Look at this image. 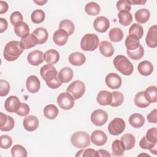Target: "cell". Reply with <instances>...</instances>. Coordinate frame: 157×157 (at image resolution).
<instances>
[{
	"label": "cell",
	"instance_id": "obj_1",
	"mask_svg": "<svg viewBox=\"0 0 157 157\" xmlns=\"http://www.w3.org/2000/svg\"><path fill=\"white\" fill-rule=\"evenodd\" d=\"M40 74L45 81L46 85L52 89H56L61 86L62 82L58 78L56 68L50 64H45L40 69Z\"/></svg>",
	"mask_w": 157,
	"mask_h": 157
},
{
	"label": "cell",
	"instance_id": "obj_2",
	"mask_svg": "<svg viewBox=\"0 0 157 157\" xmlns=\"http://www.w3.org/2000/svg\"><path fill=\"white\" fill-rule=\"evenodd\" d=\"M23 50L20 42L12 40L6 44L3 51V56L8 61H13L21 55Z\"/></svg>",
	"mask_w": 157,
	"mask_h": 157
},
{
	"label": "cell",
	"instance_id": "obj_3",
	"mask_svg": "<svg viewBox=\"0 0 157 157\" xmlns=\"http://www.w3.org/2000/svg\"><path fill=\"white\" fill-rule=\"evenodd\" d=\"M115 67L122 74L130 75L132 74L134 66L131 61L124 55L116 56L113 61Z\"/></svg>",
	"mask_w": 157,
	"mask_h": 157
},
{
	"label": "cell",
	"instance_id": "obj_4",
	"mask_svg": "<svg viewBox=\"0 0 157 157\" xmlns=\"http://www.w3.org/2000/svg\"><path fill=\"white\" fill-rule=\"evenodd\" d=\"M89 134L85 131H77L71 137L72 145L78 148H84L90 145Z\"/></svg>",
	"mask_w": 157,
	"mask_h": 157
},
{
	"label": "cell",
	"instance_id": "obj_5",
	"mask_svg": "<svg viewBox=\"0 0 157 157\" xmlns=\"http://www.w3.org/2000/svg\"><path fill=\"white\" fill-rule=\"evenodd\" d=\"M99 44L98 36L96 34H86L82 38L80 42V47L84 51H94Z\"/></svg>",
	"mask_w": 157,
	"mask_h": 157
},
{
	"label": "cell",
	"instance_id": "obj_6",
	"mask_svg": "<svg viewBox=\"0 0 157 157\" xmlns=\"http://www.w3.org/2000/svg\"><path fill=\"white\" fill-rule=\"evenodd\" d=\"M66 92L69 93L74 99H78L85 92V83L81 80H75L67 86Z\"/></svg>",
	"mask_w": 157,
	"mask_h": 157
},
{
	"label": "cell",
	"instance_id": "obj_7",
	"mask_svg": "<svg viewBox=\"0 0 157 157\" xmlns=\"http://www.w3.org/2000/svg\"><path fill=\"white\" fill-rule=\"evenodd\" d=\"M126 126L125 121L121 118H115L108 125V131L113 136L121 134L124 130Z\"/></svg>",
	"mask_w": 157,
	"mask_h": 157
},
{
	"label": "cell",
	"instance_id": "obj_8",
	"mask_svg": "<svg viewBox=\"0 0 157 157\" xmlns=\"http://www.w3.org/2000/svg\"><path fill=\"white\" fill-rule=\"evenodd\" d=\"M74 98L67 92L60 93L57 98V103L59 107L63 110H69L74 105Z\"/></svg>",
	"mask_w": 157,
	"mask_h": 157
},
{
	"label": "cell",
	"instance_id": "obj_9",
	"mask_svg": "<svg viewBox=\"0 0 157 157\" xmlns=\"http://www.w3.org/2000/svg\"><path fill=\"white\" fill-rule=\"evenodd\" d=\"M108 120V113L104 110L96 109L91 115V122L97 126H101L105 124Z\"/></svg>",
	"mask_w": 157,
	"mask_h": 157
},
{
	"label": "cell",
	"instance_id": "obj_10",
	"mask_svg": "<svg viewBox=\"0 0 157 157\" xmlns=\"http://www.w3.org/2000/svg\"><path fill=\"white\" fill-rule=\"evenodd\" d=\"M93 27L99 33H105L110 27L109 20L105 17L99 16L94 20Z\"/></svg>",
	"mask_w": 157,
	"mask_h": 157
},
{
	"label": "cell",
	"instance_id": "obj_11",
	"mask_svg": "<svg viewBox=\"0 0 157 157\" xmlns=\"http://www.w3.org/2000/svg\"><path fill=\"white\" fill-rule=\"evenodd\" d=\"M21 102L19 98L15 96H10L6 99L4 103L5 109L10 113H16L18 110Z\"/></svg>",
	"mask_w": 157,
	"mask_h": 157
},
{
	"label": "cell",
	"instance_id": "obj_12",
	"mask_svg": "<svg viewBox=\"0 0 157 157\" xmlns=\"http://www.w3.org/2000/svg\"><path fill=\"white\" fill-rule=\"evenodd\" d=\"M105 83L108 87L111 89H118L121 85V78L116 73H109L108 74L105 78Z\"/></svg>",
	"mask_w": 157,
	"mask_h": 157
},
{
	"label": "cell",
	"instance_id": "obj_13",
	"mask_svg": "<svg viewBox=\"0 0 157 157\" xmlns=\"http://www.w3.org/2000/svg\"><path fill=\"white\" fill-rule=\"evenodd\" d=\"M15 126L13 118L2 112L0 113V130L2 131H9Z\"/></svg>",
	"mask_w": 157,
	"mask_h": 157
},
{
	"label": "cell",
	"instance_id": "obj_14",
	"mask_svg": "<svg viewBox=\"0 0 157 157\" xmlns=\"http://www.w3.org/2000/svg\"><path fill=\"white\" fill-rule=\"evenodd\" d=\"M44 53L38 50H34L29 52L27 56L28 62L33 66H38L44 60Z\"/></svg>",
	"mask_w": 157,
	"mask_h": 157
},
{
	"label": "cell",
	"instance_id": "obj_15",
	"mask_svg": "<svg viewBox=\"0 0 157 157\" xmlns=\"http://www.w3.org/2000/svg\"><path fill=\"white\" fill-rule=\"evenodd\" d=\"M145 42L147 45L152 48H155L157 46V26L156 25L151 26L147 34L145 37Z\"/></svg>",
	"mask_w": 157,
	"mask_h": 157
},
{
	"label": "cell",
	"instance_id": "obj_16",
	"mask_svg": "<svg viewBox=\"0 0 157 157\" xmlns=\"http://www.w3.org/2000/svg\"><path fill=\"white\" fill-rule=\"evenodd\" d=\"M26 87L29 93H37L40 88V82L39 78L34 75H29L26 79Z\"/></svg>",
	"mask_w": 157,
	"mask_h": 157
},
{
	"label": "cell",
	"instance_id": "obj_17",
	"mask_svg": "<svg viewBox=\"0 0 157 157\" xmlns=\"http://www.w3.org/2000/svg\"><path fill=\"white\" fill-rule=\"evenodd\" d=\"M90 139L93 144L97 146H102L107 142V137L104 131L95 130L91 133Z\"/></svg>",
	"mask_w": 157,
	"mask_h": 157
},
{
	"label": "cell",
	"instance_id": "obj_18",
	"mask_svg": "<svg viewBox=\"0 0 157 157\" xmlns=\"http://www.w3.org/2000/svg\"><path fill=\"white\" fill-rule=\"evenodd\" d=\"M23 124L26 131L32 132L37 129L39 126V120L34 115H29L24 118Z\"/></svg>",
	"mask_w": 157,
	"mask_h": 157
},
{
	"label": "cell",
	"instance_id": "obj_19",
	"mask_svg": "<svg viewBox=\"0 0 157 157\" xmlns=\"http://www.w3.org/2000/svg\"><path fill=\"white\" fill-rule=\"evenodd\" d=\"M67 33L61 29L56 30L53 35V40L55 44L59 46H63L66 44L68 39Z\"/></svg>",
	"mask_w": 157,
	"mask_h": 157
},
{
	"label": "cell",
	"instance_id": "obj_20",
	"mask_svg": "<svg viewBox=\"0 0 157 157\" xmlns=\"http://www.w3.org/2000/svg\"><path fill=\"white\" fill-rule=\"evenodd\" d=\"M20 44L23 49H29L36 46L37 44H39V42L36 37L32 33L21 38Z\"/></svg>",
	"mask_w": 157,
	"mask_h": 157
},
{
	"label": "cell",
	"instance_id": "obj_21",
	"mask_svg": "<svg viewBox=\"0 0 157 157\" xmlns=\"http://www.w3.org/2000/svg\"><path fill=\"white\" fill-rule=\"evenodd\" d=\"M69 62L73 66H79L83 65L86 61V57L84 54L80 52H74L69 56Z\"/></svg>",
	"mask_w": 157,
	"mask_h": 157
},
{
	"label": "cell",
	"instance_id": "obj_22",
	"mask_svg": "<svg viewBox=\"0 0 157 157\" xmlns=\"http://www.w3.org/2000/svg\"><path fill=\"white\" fill-rule=\"evenodd\" d=\"M44 60L48 64L53 65L59 59V54L58 52L54 49H50L44 54Z\"/></svg>",
	"mask_w": 157,
	"mask_h": 157
},
{
	"label": "cell",
	"instance_id": "obj_23",
	"mask_svg": "<svg viewBox=\"0 0 157 157\" xmlns=\"http://www.w3.org/2000/svg\"><path fill=\"white\" fill-rule=\"evenodd\" d=\"M99 48L101 53L105 57H110L114 53V47L113 45L106 40L101 42Z\"/></svg>",
	"mask_w": 157,
	"mask_h": 157
},
{
	"label": "cell",
	"instance_id": "obj_24",
	"mask_svg": "<svg viewBox=\"0 0 157 157\" xmlns=\"http://www.w3.org/2000/svg\"><path fill=\"white\" fill-rule=\"evenodd\" d=\"M15 34L21 38L29 34V28L27 23L24 21H20L14 26Z\"/></svg>",
	"mask_w": 157,
	"mask_h": 157
},
{
	"label": "cell",
	"instance_id": "obj_25",
	"mask_svg": "<svg viewBox=\"0 0 157 157\" xmlns=\"http://www.w3.org/2000/svg\"><path fill=\"white\" fill-rule=\"evenodd\" d=\"M129 124L135 128H140L142 127L145 123V120L144 117L140 113H133L129 118Z\"/></svg>",
	"mask_w": 157,
	"mask_h": 157
},
{
	"label": "cell",
	"instance_id": "obj_26",
	"mask_svg": "<svg viewBox=\"0 0 157 157\" xmlns=\"http://www.w3.org/2000/svg\"><path fill=\"white\" fill-rule=\"evenodd\" d=\"M96 101L101 105H110L112 101V93L106 90L99 91L97 95Z\"/></svg>",
	"mask_w": 157,
	"mask_h": 157
},
{
	"label": "cell",
	"instance_id": "obj_27",
	"mask_svg": "<svg viewBox=\"0 0 157 157\" xmlns=\"http://www.w3.org/2000/svg\"><path fill=\"white\" fill-rule=\"evenodd\" d=\"M137 69L141 75L144 76H148L153 72V66L150 61L145 60L138 64Z\"/></svg>",
	"mask_w": 157,
	"mask_h": 157
},
{
	"label": "cell",
	"instance_id": "obj_28",
	"mask_svg": "<svg viewBox=\"0 0 157 157\" xmlns=\"http://www.w3.org/2000/svg\"><path fill=\"white\" fill-rule=\"evenodd\" d=\"M73 71L71 67H65L62 68L58 73V78L62 83H67L73 78Z\"/></svg>",
	"mask_w": 157,
	"mask_h": 157
},
{
	"label": "cell",
	"instance_id": "obj_29",
	"mask_svg": "<svg viewBox=\"0 0 157 157\" xmlns=\"http://www.w3.org/2000/svg\"><path fill=\"white\" fill-rule=\"evenodd\" d=\"M140 44L139 39L132 35H129L127 36L125 40V46L126 51H134L139 48Z\"/></svg>",
	"mask_w": 157,
	"mask_h": 157
},
{
	"label": "cell",
	"instance_id": "obj_30",
	"mask_svg": "<svg viewBox=\"0 0 157 157\" xmlns=\"http://www.w3.org/2000/svg\"><path fill=\"white\" fill-rule=\"evenodd\" d=\"M134 16L137 23L144 24L148 21L150 17V13L147 9H141L136 12Z\"/></svg>",
	"mask_w": 157,
	"mask_h": 157
},
{
	"label": "cell",
	"instance_id": "obj_31",
	"mask_svg": "<svg viewBox=\"0 0 157 157\" xmlns=\"http://www.w3.org/2000/svg\"><path fill=\"white\" fill-rule=\"evenodd\" d=\"M33 34H34V36L36 37L39 44H43L45 42H46V41L48 39V31H47V29L45 28L40 27V28H36L33 32Z\"/></svg>",
	"mask_w": 157,
	"mask_h": 157
},
{
	"label": "cell",
	"instance_id": "obj_32",
	"mask_svg": "<svg viewBox=\"0 0 157 157\" xmlns=\"http://www.w3.org/2000/svg\"><path fill=\"white\" fill-rule=\"evenodd\" d=\"M125 148V150H131L135 145L136 144V139L132 134L126 133L124 134L121 137L120 140Z\"/></svg>",
	"mask_w": 157,
	"mask_h": 157
},
{
	"label": "cell",
	"instance_id": "obj_33",
	"mask_svg": "<svg viewBox=\"0 0 157 157\" xmlns=\"http://www.w3.org/2000/svg\"><path fill=\"white\" fill-rule=\"evenodd\" d=\"M134 101L135 105L140 108L147 107L150 104L145 97L144 91H140L137 93L134 97Z\"/></svg>",
	"mask_w": 157,
	"mask_h": 157
},
{
	"label": "cell",
	"instance_id": "obj_34",
	"mask_svg": "<svg viewBox=\"0 0 157 157\" xmlns=\"http://www.w3.org/2000/svg\"><path fill=\"white\" fill-rule=\"evenodd\" d=\"M112 150L113 156H122L124 155V151L125 150V148L123 142L120 140L117 139L112 142Z\"/></svg>",
	"mask_w": 157,
	"mask_h": 157
},
{
	"label": "cell",
	"instance_id": "obj_35",
	"mask_svg": "<svg viewBox=\"0 0 157 157\" xmlns=\"http://www.w3.org/2000/svg\"><path fill=\"white\" fill-rule=\"evenodd\" d=\"M58 114V109L54 104H48L44 109V116L50 120L55 119Z\"/></svg>",
	"mask_w": 157,
	"mask_h": 157
},
{
	"label": "cell",
	"instance_id": "obj_36",
	"mask_svg": "<svg viewBox=\"0 0 157 157\" xmlns=\"http://www.w3.org/2000/svg\"><path fill=\"white\" fill-rule=\"evenodd\" d=\"M123 32L119 28H113L109 32V37L111 41L118 42L121 41L123 38Z\"/></svg>",
	"mask_w": 157,
	"mask_h": 157
},
{
	"label": "cell",
	"instance_id": "obj_37",
	"mask_svg": "<svg viewBox=\"0 0 157 157\" xmlns=\"http://www.w3.org/2000/svg\"><path fill=\"white\" fill-rule=\"evenodd\" d=\"M59 29H63L65 31L68 36H71L75 30V26L73 22L68 19H64L60 21L59 25Z\"/></svg>",
	"mask_w": 157,
	"mask_h": 157
},
{
	"label": "cell",
	"instance_id": "obj_38",
	"mask_svg": "<svg viewBox=\"0 0 157 157\" xmlns=\"http://www.w3.org/2000/svg\"><path fill=\"white\" fill-rule=\"evenodd\" d=\"M119 23L123 26H128L132 21L131 13L128 11H121L118 13Z\"/></svg>",
	"mask_w": 157,
	"mask_h": 157
},
{
	"label": "cell",
	"instance_id": "obj_39",
	"mask_svg": "<svg viewBox=\"0 0 157 157\" xmlns=\"http://www.w3.org/2000/svg\"><path fill=\"white\" fill-rule=\"evenodd\" d=\"M145 97L147 101L151 103H155L157 101V92L156 86H150L144 91Z\"/></svg>",
	"mask_w": 157,
	"mask_h": 157
},
{
	"label": "cell",
	"instance_id": "obj_40",
	"mask_svg": "<svg viewBox=\"0 0 157 157\" xmlns=\"http://www.w3.org/2000/svg\"><path fill=\"white\" fill-rule=\"evenodd\" d=\"M85 10L89 15H97L101 11V7L99 5L95 2H90L86 4L85 7Z\"/></svg>",
	"mask_w": 157,
	"mask_h": 157
},
{
	"label": "cell",
	"instance_id": "obj_41",
	"mask_svg": "<svg viewBox=\"0 0 157 157\" xmlns=\"http://www.w3.org/2000/svg\"><path fill=\"white\" fill-rule=\"evenodd\" d=\"M144 34V29L142 26L137 23H133L129 29V35H132L138 39H140Z\"/></svg>",
	"mask_w": 157,
	"mask_h": 157
},
{
	"label": "cell",
	"instance_id": "obj_42",
	"mask_svg": "<svg viewBox=\"0 0 157 157\" xmlns=\"http://www.w3.org/2000/svg\"><path fill=\"white\" fill-rule=\"evenodd\" d=\"M123 101V94L120 91H115L112 93V101L110 105L113 107H118L122 104Z\"/></svg>",
	"mask_w": 157,
	"mask_h": 157
},
{
	"label": "cell",
	"instance_id": "obj_43",
	"mask_svg": "<svg viewBox=\"0 0 157 157\" xmlns=\"http://www.w3.org/2000/svg\"><path fill=\"white\" fill-rule=\"evenodd\" d=\"M45 13L41 9L34 10L31 15V21L35 24H39L43 22L45 19Z\"/></svg>",
	"mask_w": 157,
	"mask_h": 157
},
{
	"label": "cell",
	"instance_id": "obj_44",
	"mask_svg": "<svg viewBox=\"0 0 157 157\" xmlns=\"http://www.w3.org/2000/svg\"><path fill=\"white\" fill-rule=\"evenodd\" d=\"M11 155L13 157H26L28 153L24 147L19 144H16L11 149Z\"/></svg>",
	"mask_w": 157,
	"mask_h": 157
},
{
	"label": "cell",
	"instance_id": "obj_45",
	"mask_svg": "<svg viewBox=\"0 0 157 157\" xmlns=\"http://www.w3.org/2000/svg\"><path fill=\"white\" fill-rule=\"evenodd\" d=\"M126 53L131 59L133 60H139L144 56V49L143 47L141 45H140L139 48L136 50L131 52L126 51Z\"/></svg>",
	"mask_w": 157,
	"mask_h": 157
},
{
	"label": "cell",
	"instance_id": "obj_46",
	"mask_svg": "<svg viewBox=\"0 0 157 157\" xmlns=\"http://www.w3.org/2000/svg\"><path fill=\"white\" fill-rule=\"evenodd\" d=\"M1 148L2 149H8L12 145V139L8 135H1L0 137Z\"/></svg>",
	"mask_w": 157,
	"mask_h": 157
},
{
	"label": "cell",
	"instance_id": "obj_47",
	"mask_svg": "<svg viewBox=\"0 0 157 157\" xmlns=\"http://www.w3.org/2000/svg\"><path fill=\"white\" fill-rule=\"evenodd\" d=\"M147 140L152 143L157 142V129L156 128H151L149 129L145 135Z\"/></svg>",
	"mask_w": 157,
	"mask_h": 157
},
{
	"label": "cell",
	"instance_id": "obj_48",
	"mask_svg": "<svg viewBox=\"0 0 157 157\" xmlns=\"http://www.w3.org/2000/svg\"><path fill=\"white\" fill-rule=\"evenodd\" d=\"M117 9L121 11H128L129 12L131 9V4L129 3V1L128 0H121L118 1L117 2Z\"/></svg>",
	"mask_w": 157,
	"mask_h": 157
},
{
	"label": "cell",
	"instance_id": "obj_49",
	"mask_svg": "<svg viewBox=\"0 0 157 157\" xmlns=\"http://www.w3.org/2000/svg\"><path fill=\"white\" fill-rule=\"evenodd\" d=\"M10 85L5 80L1 79L0 80V96H4L8 94L9 91H10Z\"/></svg>",
	"mask_w": 157,
	"mask_h": 157
},
{
	"label": "cell",
	"instance_id": "obj_50",
	"mask_svg": "<svg viewBox=\"0 0 157 157\" xmlns=\"http://www.w3.org/2000/svg\"><path fill=\"white\" fill-rule=\"evenodd\" d=\"M23 15L19 11H15L12 12L10 16V23L13 26L20 21H23Z\"/></svg>",
	"mask_w": 157,
	"mask_h": 157
},
{
	"label": "cell",
	"instance_id": "obj_51",
	"mask_svg": "<svg viewBox=\"0 0 157 157\" xmlns=\"http://www.w3.org/2000/svg\"><path fill=\"white\" fill-rule=\"evenodd\" d=\"M155 145H156V143H152L148 141L145 136L143 137L139 142V146L145 150H150Z\"/></svg>",
	"mask_w": 157,
	"mask_h": 157
},
{
	"label": "cell",
	"instance_id": "obj_52",
	"mask_svg": "<svg viewBox=\"0 0 157 157\" xmlns=\"http://www.w3.org/2000/svg\"><path fill=\"white\" fill-rule=\"evenodd\" d=\"M29 111H30V109L29 105L26 103L21 102L16 113L21 117H25V116H26L29 113Z\"/></svg>",
	"mask_w": 157,
	"mask_h": 157
},
{
	"label": "cell",
	"instance_id": "obj_53",
	"mask_svg": "<svg viewBox=\"0 0 157 157\" xmlns=\"http://www.w3.org/2000/svg\"><path fill=\"white\" fill-rule=\"evenodd\" d=\"M147 120H148V121L149 123H156V122H157V112H156V109H155L151 112H150V113H149L147 115Z\"/></svg>",
	"mask_w": 157,
	"mask_h": 157
},
{
	"label": "cell",
	"instance_id": "obj_54",
	"mask_svg": "<svg viewBox=\"0 0 157 157\" xmlns=\"http://www.w3.org/2000/svg\"><path fill=\"white\" fill-rule=\"evenodd\" d=\"M84 157H89V156H92V157H98L99 154L97 151H96L94 149L92 148H87L85 150L83 151V156Z\"/></svg>",
	"mask_w": 157,
	"mask_h": 157
},
{
	"label": "cell",
	"instance_id": "obj_55",
	"mask_svg": "<svg viewBox=\"0 0 157 157\" xmlns=\"http://www.w3.org/2000/svg\"><path fill=\"white\" fill-rule=\"evenodd\" d=\"M8 27V23L4 18H0V33H2Z\"/></svg>",
	"mask_w": 157,
	"mask_h": 157
},
{
	"label": "cell",
	"instance_id": "obj_56",
	"mask_svg": "<svg viewBox=\"0 0 157 157\" xmlns=\"http://www.w3.org/2000/svg\"><path fill=\"white\" fill-rule=\"evenodd\" d=\"M8 4L6 1H0V14H3L6 13L8 10Z\"/></svg>",
	"mask_w": 157,
	"mask_h": 157
},
{
	"label": "cell",
	"instance_id": "obj_57",
	"mask_svg": "<svg viewBox=\"0 0 157 157\" xmlns=\"http://www.w3.org/2000/svg\"><path fill=\"white\" fill-rule=\"evenodd\" d=\"M98 153L99 154V156H101V157H104V156H111V155L106 150H103V149H99L98 151Z\"/></svg>",
	"mask_w": 157,
	"mask_h": 157
},
{
	"label": "cell",
	"instance_id": "obj_58",
	"mask_svg": "<svg viewBox=\"0 0 157 157\" xmlns=\"http://www.w3.org/2000/svg\"><path fill=\"white\" fill-rule=\"evenodd\" d=\"M129 3L131 4H140V5H143L146 2V1H136V0H132V1H129Z\"/></svg>",
	"mask_w": 157,
	"mask_h": 157
},
{
	"label": "cell",
	"instance_id": "obj_59",
	"mask_svg": "<svg viewBox=\"0 0 157 157\" xmlns=\"http://www.w3.org/2000/svg\"><path fill=\"white\" fill-rule=\"evenodd\" d=\"M47 1H34V2L36 3L39 6H43L44 5Z\"/></svg>",
	"mask_w": 157,
	"mask_h": 157
},
{
	"label": "cell",
	"instance_id": "obj_60",
	"mask_svg": "<svg viewBox=\"0 0 157 157\" xmlns=\"http://www.w3.org/2000/svg\"><path fill=\"white\" fill-rule=\"evenodd\" d=\"M150 151L151 153H153L154 155H156V154H157V153H156V152H157V151H156V145H155L153 148L150 149Z\"/></svg>",
	"mask_w": 157,
	"mask_h": 157
},
{
	"label": "cell",
	"instance_id": "obj_61",
	"mask_svg": "<svg viewBox=\"0 0 157 157\" xmlns=\"http://www.w3.org/2000/svg\"><path fill=\"white\" fill-rule=\"evenodd\" d=\"M83 150H80L79 151H78V153L75 155V156H83Z\"/></svg>",
	"mask_w": 157,
	"mask_h": 157
},
{
	"label": "cell",
	"instance_id": "obj_62",
	"mask_svg": "<svg viewBox=\"0 0 157 157\" xmlns=\"http://www.w3.org/2000/svg\"><path fill=\"white\" fill-rule=\"evenodd\" d=\"M140 155H146V156H149V155L148 154H140L139 156H140Z\"/></svg>",
	"mask_w": 157,
	"mask_h": 157
}]
</instances>
